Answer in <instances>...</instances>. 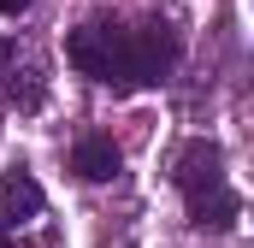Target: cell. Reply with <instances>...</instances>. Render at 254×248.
<instances>
[{"label": "cell", "mask_w": 254, "mask_h": 248, "mask_svg": "<svg viewBox=\"0 0 254 248\" xmlns=\"http://www.w3.org/2000/svg\"><path fill=\"white\" fill-rule=\"evenodd\" d=\"M65 60L77 65L83 77L107 83V89H148L160 77H172L178 60H184V42L172 24H142V30H125V24H83L65 36Z\"/></svg>", "instance_id": "1"}, {"label": "cell", "mask_w": 254, "mask_h": 248, "mask_svg": "<svg viewBox=\"0 0 254 248\" xmlns=\"http://www.w3.org/2000/svg\"><path fill=\"white\" fill-rule=\"evenodd\" d=\"M172 178H178V189H184V201H207V195H219L225 184V148L219 142H207V136H195V142H184L178 148V166H172Z\"/></svg>", "instance_id": "2"}, {"label": "cell", "mask_w": 254, "mask_h": 248, "mask_svg": "<svg viewBox=\"0 0 254 248\" xmlns=\"http://www.w3.org/2000/svg\"><path fill=\"white\" fill-rule=\"evenodd\" d=\"M119 142L113 136H101V130H89V136H77L71 142V172L83 178V184H113L119 178Z\"/></svg>", "instance_id": "3"}, {"label": "cell", "mask_w": 254, "mask_h": 248, "mask_svg": "<svg viewBox=\"0 0 254 248\" xmlns=\"http://www.w3.org/2000/svg\"><path fill=\"white\" fill-rule=\"evenodd\" d=\"M42 207H48V195H42V184L24 166H12L0 178V219L6 225H30V219H42Z\"/></svg>", "instance_id": "4"}, {"label": "cell", "mask_w": 254, "mask_h": 248, "mask_svg": "<svg viewBox=\"0 0 254 248\" xmlns=\"http://www.w3.org/2000/svg\"><path fill=\"white\" fill-rule=\"evenodd\" d=\"M0 101L18 107V113H36L42 107V77L36 71H12V83H0Z\"/></svg>", "instance_id": "5"}, {"label": "cell", "mask_w": 254, "mask_h": 248, "mask_svg": "<svg viewBox=\"0 0 254 248\" xmlns=\"http://www.w3.org/2000/svg\"><path fill=\"white\" fill-rule=\"evenodd\" d=\"M12 60H18V42H12V36H0V71H6Z\"/></svg>", "instance_id": "6"}, {"label": "cell", "mask_w": 254, "mask_h": 248, "mask_svg": "<svg viewBox=\"0 0 254 248\" xmlns=\"http://www.w3.org/2000/svg\"><path fill=\"white\" fill-rule=\"evenodd\" d=\"M18 12H30V0H0V18H18Z\"/></svg>", "instance_id": "7"}, {"label": "cell", "mask_w": 254, "mask_h": 248, "mask_svg": "<svg viewBox=\"0 0 254 248\" xmlns=\"http://www.w3.org/2000/svg\"><path fill=\"white\" fill-rule=\"evenodd\" d=\"M0 248H12V243H6V237H0Z\"/></svg>", "instance_id": "8"}]
</instances>
